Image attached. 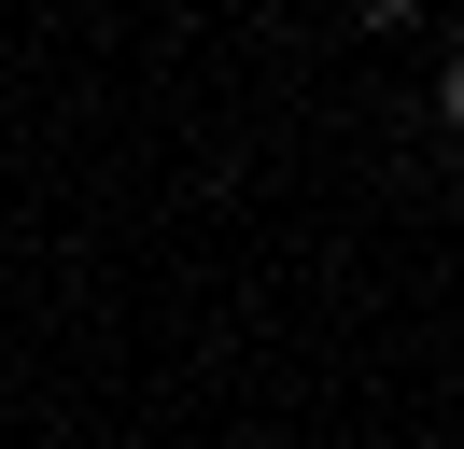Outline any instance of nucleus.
<instances>
[{
    "label": "nucleus",
    "mask_w": 464,
    "mask_h": 449,
    "mask_svg": "<svg viewBox=\"0 0 464 449\" xmlns=\"http://www.w3.org/2000/svg\"><path fill=\"white\" fill-rule=\"evenodd\" d=\"M352 14H366V28H394V14H408V0H352Z\"/></svg>",
    "instance_id": "obj_1"
}]
</instances>
